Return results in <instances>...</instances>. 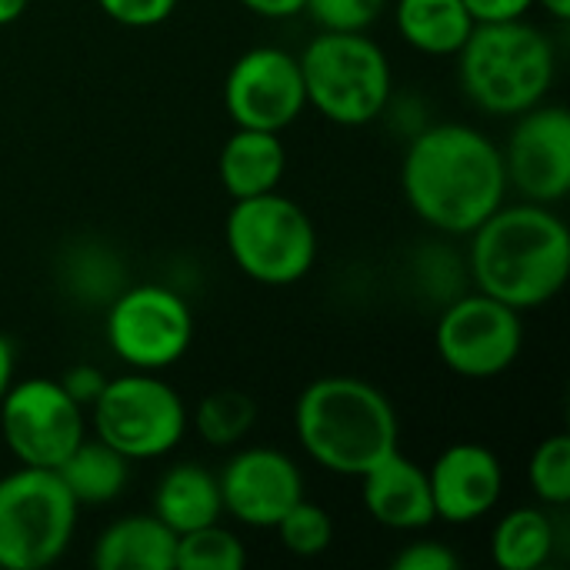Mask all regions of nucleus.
I'll use <instances>...</instances> for the list:
<instances>
[{
	"label": "nucleus",
	"mask_w": 570,
	"mask_h": 570,
	"mask_svg": "<svg viewBox=\"0 0 570 570\" xmlns=\"http://www.w3.org/2000/svg\"><path fill=\"white\" fill-rule=\"evenodd\" d=\"M247 564L244 541L224 521L204 524L177 538L174 570H240Z\"/></svg>",
	"instance_id": "nucleus-24"
},
{
	"label": "nucleus",
	"mask_w": 570,
	"mask_h": 570,
	"mask_svg": "<svg viewBox=\"0 0 570 570\" xmlns=\"http://www.w3.org/2000/svg\"><path fill=\"white\" fill-rule=\"evenodd\" d=\"M401 194L431 230L468 237L508 200L501 147L471 124L421 127L401 160Z\"/></svg>",
	"instance_id": "nucleus-1"
},
{
	"label": "nucleus",
	"mask_w": 570,
	"mask_h": 570,
	"mask_svg": "<svg viewBox=\"0 0 570 570\" xmlns=\"http://www.w3.org/2000/svg\"><path fill=\"white\" fill-rule=\"evenodd\" d=\"M104 337L127 371L160 374L194 344V311L167 284H134L107 304Z\"/></svg>",
	"instance_id": "nucleus-9"
},
{
	"label": "nucleus",
	"mask_w": 570,
	"mask_h": 570,
	"mask_svg": "<svg viewBox=\"0 0 570 570\" xmlns=\"http://www.w3.org/2000/svg\"><path fill=\"white\" fill-rule=\"evenodd\" d=\"M180 0H97L104 17L120 27H157L164 23Z\"/></svg>",
	"instance_id": "nucleus-28"
},
{
	"label": "nucleus",
	"mask_w": 570,
	"mask_h": 570,
	"mask_svg": "<svg viewBox=\"0 0 570 570\" xmlns=\"http://www.w3.org/2000/svg\"><path fill=\"white\" fill-rule=\"evenodd\" d=\"M224 107L234 127L284 134L307 110L297 57L284 47L244 50L224 77Z\"/></svg>",
	"instance_id": "nucleus-12"
},
{
	"label": "nucleus",
	"mask_w": 570,
	"mask_h": 570,
	"mask_svg": "<svg viewBox=\"0 0 570 570\" xmlns=\"http://www.w3.org/2000/svg\"><path fill=\"white\" fill-rule=\"evenodd\" d=\"M428 484L438 521L474 524L501 504L504 464L488 444L458 441L434 458L428 468Z\"/></svg>",
	"instance_id": "nucleus-15"
},
{
	"label": "nucleus",
	"mask_w": 570,
	"mask_h": 570,
	"mask_svg": "<svg viewBox=\"0 0 570 570\" xmlns=\"http://www.w3.org/2000/svg\"><path fill=\"white\" fill-rule=\"evenodd\" d=\"M534 7H544V13H551L554 20L570 17V0H534Z\"/></svg>",
	"instance_id": "nucleus-35"
},
{
	"label": "nucleus",
	"mask_w": 570,
	"mask_h": 570,
	"mask_svg": "<svg viewBox=\"0 0 570 570\" xmlns=\"http://www.w3.org/2000/svg\"><path fill=\"white\" fill-rule=\"evenodd\" d=\"M254 424H257V404L250 394H244L237 387H217V391L204 394L194 411V428H197L200 441L210 448H220V451L244 444V438L254 431Z\"/></svg>",
	"instance_id": "nucleus-23"
},
{
	"label": "nucleus",
	"mask_w": 570,
	"mask_h": 570,
	"mask_svg": "<svg viewBox=\"0 0 570 570\" xmlns=\"http://www.w3.org/2000/svg\"><path fill=\"white\" fill-rule=\"evenodd\" d=\"M53 471L63 481V488L70 491V498L77 501V508L114 504L130 481V461L90 434Z\"/></svg>",
	"instance_id": "nucleus-21"
},
{
	"label": "nucleus",
	"mask_w": 570,
	"mask_h": 570,
	"mask_svg": "<svg viewBox=\"0 0 570 570\" xmlns=\"http://www.w3.org/2000/svg\"><path fill=\"white\" fill-rule=\"evenodd\" d=\"M361 501L374 524L397 534H414L438 521L428 468L401 454V448L361 474Z\"/></svg>",
	"instance_id": "nucleus-16"
},
{
	"label": "nucleus",
	"mask_w": 570,
	"mask_h": 570,
	"mask_svg": "<svg viewBox=\"0 0 570 570\" xmlns=\"http://www.w3.org/2000/svg\"><path fill=\"white\" fill-rule=\"evenodd\" d=\"M528 484L531 494L544 508H564L570 504V438L551 434L544 438L531 461H528Z\"/></svg>",
	"instance_id": "nucleus-26"
},
{
	"label": "nucleus",
	"mask_w": 570,
	"mask_h": 570,
	"mask_svg": "<svg viewBox=\"0 0 570 570\" xmlns=\"http://www.w3.org/2000/svg\"><path fill=\"white\" fill-rule=\"evenodd\" d=\"M224 514L254 531H274L277 521L304 498L297 461L277 448L250 444L234 451L217 471Z\"/></svg>",
	"instance_id": "nucleus-14"
},
{
	"label": "nucleus",
	"mask_w": 570,
	"mask_h": 570,
	"mask_svg": "<svg viewBox=\"0 0 570 570\" xmlns=\"http://www.w3.org/2000/svg\"><path fill=\"white\" fill-rule=\"evenodd\" d=\"M387 0H307L304 13H311V20L321 30H371L381 13H384Z\"/></svg>",
	"instance_id": "nucleus-27"
},
{
	"label": "nucleus",
	"mask_w": 570,
	"mask_h": 570,
	"mask_svg": "<svg viewBox=\"0 0 570 570\" xmlns=\"http://www.w3.org/2000/svg\"><path fill=\"white\" fill-rule=\"evenodd\" d=\"M307 107L337 127H364L387 114L394 70L384 47L367 30H321L301 53Z\"/></svg>",
	"instance_id": "nucleus-5"
},
{
	"label": "nucleus",
	"mask_w": 570,
	"mask_h": 570,
	"mask_svg": "<svg viewBox=\"0 0 570 570\" xmlns=\"http://www.w3.org/2000/svg\"><path fill=\"white\" fill-rule=\"evenodd\" d=\"M177 534L157 514H124L110 521L90 551L97 570H174Z\"/></svg>",
	"instance_id": "nucleus-18"
},
{
	"label": "nucleus",
	"mask_w": 570,
	"mask_h": 570,
	"mask_svg": "<svg viewBox=\"0 0 570 570\" xmlns=\"http://www.w3.org/2000/svg\"><path fill=\"white\" fill-rule=\"evenodd\" d=\"M508 190L521 200L558 207L570 194V114L561 104H538L514 117L501 147Z\"/></svg>",
	"instance_id": "nucleus-13"
},
{
	"label": "nucleus",
	"mask_w": 570,
	"mask_h": 570,
	"mask_svg": "<svg viewBox=\"0 0 570 570\" xmlns=\"http://www.w3.org/2000/svg\"><path fill=\"white\" fill-rule=\"evenodd\" d=\"M13 384V344L0 334V397Z\"/></svg>",
	"instance_id": "nucleus-33"
},
{
	"label": "nucleus",
	"mask_w": 570,
	"mask_h": 570,
	"mask_svg": "<svg viewBox=\"0 0 570 570\" xmlns=\"http://www.w3.org/2000/svg\"><path fill=\"white\" fill-rule=\"evenodd\" d=\"M87 428L130 464L157 461L180 448L190 411L160 374L127 371L107 377L100 397L87 411Z\"/></svg>",
	"instance_id": "nucleus-7"
},
{
	"label": "nucleus",
	"mask_w": 570,
	"mask_h": 570,
	"mask_svg": "<svg viewBox=\"0 0 570 570\" xmlns=\"http://www.w3.org/2000/svg\"><path fill=\"white\" fill-rule=\"evenodd\" d=\"M468 237V267L481 294L524 314L551 304L564 291L570 277V230L554 207L504 200Z\"/></svg>",
	"instance_id": "nucleus-2"
},
{
	"label": "nucleus",
	"mask_w": 570,
	"mask_h": 570,
	"mask_svg": "<svg viewBox=\"0 0 570 570\" xmlns=\"http://www.w3.org/2000/svg\"><path fill=\"white\" fill-rule=\"evenodd\" d=\"M27 7H30V0H0V27L20 20Z\"/></svg>",
	"instance_id": "nucleus-34"
},
{
	"label": "nucleus",
	"mask_w": 570,
	"mask_h": 570,
	"mask_svg": "<svg viewBox=\"0 0 570 570\" xmlns=\"http://www.w3.org/2000/svg\"><path fill=\"white\" fill-rule=\"evenodd\" d=\"M554 548L558 531L544 508H514L491 531V558L501 570H541Z\"/></svg>",
	"instance_id": "nucleus-22"
},
{
	"label": "nucleus",
	"mask_w": 570,
	"mask_h": 570,
	"mask_svg": "<svg viewBox=\"0 0 570 570\" xmlns=\"http://www.w3.org/2000/svg\"><path fill=\"white\" fill-rule=\"evenodd\" d=\"M474 23H501V20H521L531 13L534 0H464Z\"/></svg>",
	"instance_id": "nucleus-31"
},
{
	"label": "nucleus",
	"mask_w": 570,
	"mask_h": 570,
	"mask_svg": "<svg viewBox=\"0 0 570 570\" xmlns=\"http://www.w3.org/2000/svg\"><path fill=\"white\" fill-rule=\"evenodd\" d=\"M434 347L441 364L458 377H501L524 351V314L481 291L461 294L441 311Z\"/></svg>",
	"instance_id": "nucleus-10"
},
{
	"label": "nucleus",
	"mask_w": 570,
	"mask_h": 570,
	"mask_svg": "<svg viewBox=\"0 0 570 570\" xmlns=\"http://www.w3.org/2000/svg\"><path fill=\"white\" fill-rule=\"evenodd\" d=\"M57 381H60V387H63L83 411H90L94 401L100 397L104 384H107V374H104L97 364H73V367H67L63 377H57Z\"/></svg>",
	"instance_id": "nucleus-30"
},
{
	"label": "nucleus",
	"mask_w": 570,
	"mask_h": 570,
	"mask_svg": "<svg viewBox=\"0 0 570 570\" xmlns=\"http://www.w3.org/2000/svg\"><path fill=\"white\" fill-rule=\"evenodd\" d=\"M301 451L337 478H361L401 448V417L391 397L354 374L311 381L294 404Z\"/></svg>",
	"instance_id": "nucleus-3"
},
{
	"label": "nucleus",
	"mask_w": 570,
	"mask_h": 570,
	"mask_svg": "<svg viewBox=\"0 0 570 570\" xmlns=\"http://www.w3.org/2000/svg\"><path fill=\"white\" fill-rule=\"evenodd\" d=\"M454 60L471 104L494 117H518L544 104L558 77L551 37L528 17L474 23Z\"/></svg>",
	"instance_id": "nucleus-4"
},
{
	"label": "nucleus",
	"mask_w": 570,
	"mask_h": 570,
	"mask_svg": "<svg viewBox=\"0 0 570 570\" xmlns=\"http://www.w3.org/2000/svg\"><path fill=\"white\" fill-rule=\"evenodd\" d=\"M394 570H458L461 568V558L458 551H451L444 541H434V538H417L411 544H404L394 561Z\"/></svg>",
	"instance_id": "nucleus-29"
},
{
	"label": "nucleus",
	"mask_w": 570,
	"mask_h": 570,
	"mask_svg": "<svg viewBox=\"0 0 570 570\" xmlns=\"http://www.w3.org/2000/svg\"><path fill=\"white\" fill-rule=\"evenodd\" d=\"M224 244L234 267L264 287L301 284L317 264V227L281 190L234 200L224 220Z\"/></svg>",
	"instance_id": "nucleus-6"
},
{
	"label": "nucleus",
	"mask_w": 570,
	"mask_h": 570,
	"mask_svg": "<svg viewBox=\"0 0 570 570\" xmlns=\"http://www.w3.org/2000/svg\"><path fill=\"white\" fill-rule=\"evenodd\" d=\"M287 174V150L281 134L234 127L217 157V177L230 200L277 190Z\"/></svg>",
	"instance_id": "nucleus-17"
},
{
	"label": "nucleus",
	"mask_w": 570,
	"mask_h": 570,
	"mask_svg": "<svg viewBox=\"0 0 570 570\" xmlns=\"http://www.w3.org/2000/svg\"><path fill=\"white\" fill-rule=\"evenodd\" d=\"M274 531H277L284 551L294 558H304V561L321 558L334 544V521H331L327 508H321L307 494L277 521Z\"/></svg>",
	"instance_id": "nucleus-25"
},
{
	"label": "nucleus",
	"mask_w": 570,
	"mask_h": 570,
	"mask_svg": "<svg viewBox=\"0 0 570 570\" xmlns=\"http://www.w3.org/2000/svg\"><path fill=\"white\" fill-rule=\"evenodd\" d=\"M77 501L50 468L0 478V568L43 570L57 564L77 534Z\"/></svg>",
	"instance_id": "nucleus-8"
},
{
	"label": "nucleus",
	"mask_w": 570,
	"mask_h": 570,
	"mask_svg": "<svg viewBox=\"0 0 570 570\" xmlns=\"http://www.w3.org/2000/svg\"><path fill=\"white\" fill-rule=\"evenodd\" d=\"M397 37L424 57H454L474 30V17L464 0H397Z\"/></svg>",
	"instance_id": "nucleus-20"
},
{
	"label": "nucleus",
	"mask_w": 570,
	"mask_h": 570,
	"mask_svg": "<svg viewBox=\"0 0 570 570\" xmlns=\"http://www.w3.org/2000/svg\"><path fill=\"white\" fill-rule=\"evenodd\" d=\"M150 514H157L177 538L187 531H197L204 524L224 521L217 474L207 471L204 464H194V461L170 464L154 488V511Z\"/></svg>",
	"instance_id": "nucleus-19"
},
{
	"label": "nucleus",
	"mask_w": 570,
	"mask_h": 570,
	"mask_svg": "<svg viewBox=\"0 0 570 570\" xmlns=\"http://www.w3.org/2000/svg\"><path fill=\"white\" fill-rule=\"evenodd\" d=\"M0 434L17 464L53 471L87 438V411L57 377H23L0 397Z\"/></svg>",
	"instance_id": "nucleus-11"
},
{
	"label": "nucleus",
	"mask_w": 570,
	"mask_h": 570,
	"mask_svg": "<svg viewBox=\"0 0 570 570\" xmlns=\"http://www.w3.org/2000/svg\"><path fill=\"white\" fill-rule=\"evenodd\" d=\"M237 3L264 20H291L297 13H304L307 0H237Z\"/></svg>",
	"instance_id": "nucleus-32"
}]
</instances>
